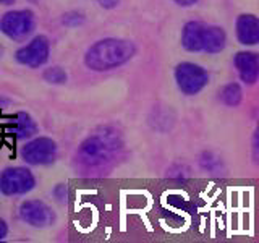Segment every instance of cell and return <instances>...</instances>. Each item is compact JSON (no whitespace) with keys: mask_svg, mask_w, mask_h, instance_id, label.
<instances>
[{"mask_svg":"<svg viewBox=\"0 0 259 243\" xmlns=\"http://www.w3.org/2000/svg\"><path fill=\"white\" fill-rule=\"evenodd\" d=\"M138 51L133 40L105 37L94 43L84 54V65L93 71H110L125 65Z\"/></svg>","mask_w":259,"mask_h":243,"instance_id":"cell-1","label":"cell"},{"mask_svg":"<svg viewBox=\"0 0 259 243\" xmlns=\"http://www.w3.org/2000/svg\"><path fill=\"white\" fill-rule=\"evenodd\" d=\"M182 46L188 52L219 54L227 46V32L215 24L188 21L182 29Z\"/></svg>","mask_w":259,"mask_h":243,"instance_id":"cell-2","label":"cell"},{"mask_svg":"<svg viewBox=\"0 0 259 243\" xmlns=\"http://www.w3.org/2000/svg\"><path fill=\"white\" fill-rule=\"evenodd\" d=\"M120 140L115 133H96L88 136L78 149V160L84 167H99L118 151Z\"/></svg>","mask_w":259,"mask_h":243,"instance_id":"cell-3","label":"cell"},{"mask_svg":"<svg viewBox=\"0 0 259 243\" xmlns=\"http://www.w3.org/2000/svg\"><path fill=\"white\" fill-rule=\"evenodd\" d=\"M175 81L178 89L186 94V96H194L201 93L209 83V75L207 71L198 63L191 62H183L178 63L175 67Z\"/></svg>","mask_w":259,"mask_h":243,"instance_id":"cell-4","label":"cell"},{"mask_svg":"<svg viewBox=\"0 0 259 243\" xmlns=\"http://www.w3.org/2000/svg\"><path fill=\"white\" fill-rule=\"evenodd\" d=\"M36 186V178L26 167H8L0 174V193L5 196H21Z\"/></svg>","mask_w":259,"mask_h":243,"instance_id":"cell-5","label":"cell"},{"mask_svg":"<svg viewBox=\"0 0 259 243\" xmlns=\"http://www.w3.org/2000/svg\"><path fill=\"white\" fill-rule=\"evenodd\" d=\"M36 26L34 15L29 10H13L8 12L0 20V31L13 40H23L28 37Z\"/></svg>","mask_w":259,"mask_h":243,"instance_id":"cell-6","label":"cell"},{"mask_svg":"<svg viewBox=\"0 0 259 243\" xmlns=\"http://www.w3.org/2000/svg\"><path fill=\"white\" fill-rule=\"evenodd\" d=\"M21 156L31 166H49L57 157V144L51 138L39 136L23 146Z\"/></svg>","mask_w":259,"mask_h":243,"instance_id":"cell-7","label":"cell"},{"mask_svg":"<svg viewBox=\"0 0 259 243\" xmlns=\"http://www.w3.org/2000/svg\"><path fill=\"white\" fill-rule=\"evenodd\" d=\"M49 54H51L49 39L46 36H36L26 46H23L15 52V59L18 63L26 65L29 68H39L47 63Z\"/></svg>","mask_w":259,"mask_h":243,"instance_id":"cell-8","label":"cell"},{"mask_svg":"<svg viewBox=\"0 0 259 243\" xmlns=\"http://www.w3.org/2000/svg\"><path fill=\"white\" fill-rule=\"evenodd\" d=\"M18 214L23 222H26L32 227H37V229L51 227L55 222L54 211L51 209V206H47L40 199H28L21 202Z\"/></svg>","mask_w":259,"mask_h":243,"instance_id":"cell-9","label":"cell"},{"mask_svg":"<svg viewBox=\"0 0 259 243\" xmlns=\"http://www.w3.org/2000/svg\"><path fill=\"white\" fill-rule=\"evenodd\" d=\"M233 63L243 83L254 85L259 79V54L257 52L241 51L235 55Z\"/></svg>","mask_w":259,"mask_h":243,"instance_id":"cell-10","label":"cell"},{"mask_svg":"<svg viewBox=\"0 0 259 243\" xmlns=\"http://www.w3.org/2000/svg\"><path fill=\"white\" fill-rule=\"evenodd\" d=\"M238 43L243 46H256L259 44V16L251 13H243L235 23Z\"/></svg>","mask_w":259,"mask_h":243,"instance_id":"cell-11","label":"cell"},{"mask_svg":"<svg viewBox=\"0 0 259 243\" xmlns=\"http://www.w3.org/2000/svg\"><path fill=\"white\" fill-rule=\"evenodd\" d=\"M7 130L18 140H26V138H31L34 133H37V125L28 112H18L8 120Z\"/></svg>","mask_w":259,"mask_h":243,"instance_id":"cell-12","label":"cell"},{"mask_svg":"<svg viewBox=\"0 0 259 243\" xmlns=\"http://www.w3.org/2000/svg\"><path fill=\"white\" fill-rule=\"evenodd\" d=\"M219 99L227 107H238L243 99V91L238 83H229L225 85L221 93H219Z\"/></svg>","mask_w":259,"mask_h":243,"instance_id":"cell-13","label":"cell"},{"mask_svg":"<svg viewBox=\"0 0 259 243\" xmlns=\"http://www.w3.org/2000/svg\"><path fill=\"white\" fill-rule=\"evenodd\" d=\"M199 167L202 170H206L209 174H214V175H221V172H224V162L222 159L217 156L215 152L212 151H202L199 154Z\"/></svg>","mask_w":259,"mask_h":243,"instance_id":"cell-14","label":"cell"},{"mask_svg":"<svg viewBox=\"0 0 259 243\" xmlns=\"http://www.w3.org/2000/svg\"><path fill=\"white\" fill-rule=\"evenodd\" d=\"M44 79L47 81V83L51 85H65L67 83V71H65L63 68L60 67H51V68H46L44 73H42Z\"/></svg>","mask_w":259,"mask_h":243,"instance_id":"cell-15","label":"cell"},{"mask_svg":"<svg viewBox=\"0 0 259 243\" xmlns=\"http://www.w3.org/2000/svg\"><path fill=\"white\" fill-rule=\"evenodd\" d=\"M86 21V16L79 12H68L62 16V24L67 28H78Z\"/></svg>","mask_w":259,"mask_h":243,"instance_id":"cell-16","label":"cell"},{"mask_svg":"<svg viewBox=\"0 0 259 243\" xmlns=\"http://www.w3.org/2000/svg\"><path fill=\"white\" fill-rule=\"evenodd\" d=\"M251 159L256 166H259V120L256 124V128L251 136Z\"/></svg>","mask_w":259,"mask_h":243,"instance_id":"cell-17","label":"cell"},{"mask_svg":"<svg viewBox=\"0 0 259 243\" xmlns=\"http://www.w3.org/2000/svg\"><path fill=\"white\" fill-rule=\"evenodd\" d=\"M52 194L59 202H67V199H68V186L65 183L55 185L54 190H52Z\"/></svg>","mask_w":259,"mask_h":243,"instance_id":"cell-18","label":"cell"},{"mask_svg":"<svg viewBox=\"0 0 259 243\" xmlns=\"http://www.w3.org/2000/svg\"><path fill=\"white\" fill-rule=\"evenodd\" d=\"M97 2H99V5L102 8H107V10H110V8H115L120 4V0H97Z\"/></svg>","mask_w":259,"mask_h":243,"instance_id":"cell-19","label":"cell"},{"mask_svg":"<svg viewBox=\"0 0 259 243\" xmlns=\"http://www.w3.org/2000/svg\"><path fill=\"white\" fill-rule=\"evenodd\" d=\"M7 233H8V225L4 219H0V240H4L7 237Z\"/></svg>","mask_w":259,"mask_h":243,"instance_id":"cell-20","label":"cell"},{"mask_svg":"<svg viewBox=\"0 0 259 243\" xmlns=\"http://www.w3.org/2000/svg\"><path fill=\"white\" fill-rule=\"evenodd\" d=\"M174 2L180 7H193V5H196L199 0H174Z\"/></svg>","mask_w":259,"mask_h":243,"instance_id":"cell-21","label":"cell"},{"mask_svg":"<svg viewBox=\"0 0 259 243\" xmlns=\"http://www.w3.org/2000/svg\"><path fill=\"white\" fill-rule=\"evenodd\" d=\"M8 104H10V99H7V97L0 96V109L5 107V105H8Z\"/></svg>","mask_w":259,"mask_h":243,"instance_id":"cell-22","label":"cell"},{"mask_svg":"<svg viewBox=\"0 0 259 243\" xmlns=\"http://www.w3.org/2000/svg\"><path fill=\"white\" fill-rule=\"evenodd\" d=\"M15 0H0V5H12Z\"/></svg>","mask_w":259,"mask_h":243,"instance_id":"cell-23","label":"cell"},{"mask_svg":"<svg viewBox=\"0 0 259 243\" xmlns=\"http://www.w3.org/2000/svg\"><path fill=\"white\" fill-rule=\"evenodd\" d=\"M28 2H31V4H37L39 0H28Z\"/></svg>","mask_w":259,"mask_h":243,"instance_id":"cell-24","label":"cell"}]
</instances>
